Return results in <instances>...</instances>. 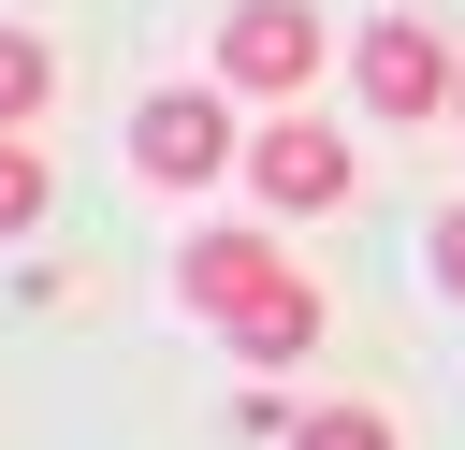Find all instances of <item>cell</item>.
<instances>
[{"instance_id":"cell-1","label":"cell","mask_w":465,"mask_h":450,"mask_svg":"<svg viewBox=\"0 0 465 450\" xmlns=\"http://www.w3.org/2000/svg\"><path fill=\"white\" fill-rule=\"evenodd\" d=\"M174 290H189L247 363H305V348H320V276H305L276 232H189V247H174Z\"/></svg>"},{"instance_id":"cell-2","label":"cell","mask_w":465,"mask_h":450,"mask_svg":"<svg viewBox=\"0 0 465 450\" xmlns=\"http://www.w3.org/2000/svg\"><path fill=\"white\" fill-rule=\"evenodd\" d=\"M232 160H247V131H232L218 87H145V102H131V174H145V189H203V174H232Z\"/></svg>"},{"instance_id":"cell-3","label":"cell","mask_w":465,"mask_h":450,"mask_svg":"<svg viewBox=\"0 0 465 450\" xmlns=\"http://www.w3.org/2000/svg\"><path fill=\"white\" fill-rule=\"evenodd\" d=\"M247 189H262L276 218H334V203L363 189V160H349L320 116H262V131H247Z\"/></svg>"},{"instance_id":"cell-4","label":"cell","mask_w":465,"mask_h":450,"mask_svg":"<svg viewBox=\"0 0 465 450\" xmlns=\"http://www.w3.org/2000/svg\"><path fill=\"white\" fill-rule=\"evenodd\" d=\"M349 73H363V116H392V131H421L436 102H465V73H450V44H436L421 15H378Z\"/></svg>"},{"instance_id":"cell-5","label":"cell","mask_w":465,"mask_h":450,"mask_svg":"<svg viewBox=\"0 0 465 450\" xmlns=\"http://www.w3.org/2000/svg\"><path fill=\"white\" fill-rule=\"evenodd\" d=\"M218 73L262 87V102L320 87V15H305V0H232V15H218Z\"/></svg>"},{"instance_id":"cell-6","label":"cell","mask_w":465,"mask_h":450,"mask_svg":"<svg viewBox=\"0 0 465 450\" xmlns=\"http://www.w3.org/2000/svg\"><path fill=\"white\" fill-rule=\"evenodd\" d=\"M44 87H58L44 29H0V131H29V116H44Z\"/></svg>"},{"instance_id":"cell-7","label":"cell","mask_w":465,"mask_h":450,"mask_svg":"<svg viewBox=\"0 0 465 450\" xmlns=\"http://www.w3.org/2000/svg\"><path fill=\"white\" fill-rule=\"evenodd\" d=\"M291 450H392V421H378V406H305Z\"/></svg>"},{"instance_id":"cell-8","label":"cell","mask_w":465,"mask_h":450,"mask_svg":"<svg viewBox=\"0 0 465 450\" xmlns=\"http://www.w3.org/2000/svg\"><path fill=\"white\" fill-rule=\"evenodd\" d=\"M29 218H44V160L0 131V232H29Z\"/></svg>"},{"instance_id":"cell-9","label":"cell","mask_w":465,"mask_h":450,"mask_svg":"<svg viewBox=\"0 0 465 450\" xmlns=\"http://www.w3.org/2000/svg\"><path fill=\"white\" fill-rule=\"evenodd\" d=\"M421 261H436V290H450V305H465V203H450V218H436V247H421Z\"/></svg>"}]
</instances>
